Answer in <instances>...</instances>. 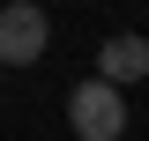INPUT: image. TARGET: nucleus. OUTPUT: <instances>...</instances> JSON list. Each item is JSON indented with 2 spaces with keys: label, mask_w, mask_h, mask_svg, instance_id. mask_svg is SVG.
<instances>
[{
  "label": "nucleus",
  "mask_w": 149,
  "mask_h": 141,
  "mask_svg": "<svg viewBox=\"0 0 149 141\" xmlns=\"http://www.w3.org/2000/svg\"><path fill=\"white\" fill-rule=\"evenodd\" d=\"M67 126H74L82 141H119V134H127V97L90 74V82L67 89Z\"/></svg>",
  "instance_id": "f257e3e1"
},
{
  "label": "nucleus",
  "mask_w": 149,
  "mask_h": 141,
  "mask_svg": "<svg viewBox=\"0 0 149 141\" xmlns=\"http://www.w3.org/2000/svg\"><path fill=\"white\" fill-rule=\"evenodd\" d=\"M45 45H52V15L37 0H8V15H0V59L8 67H37Z\"/></svg>",
  "instance_id": "f03ea898"
},
{
  "label": "nucleus",
  "mask_w": 149,
  "mask_h": 141,
  "mask_svg": "<svg viewBox=\"0 0 149 141\" xmlns=\"http://www.w3.org/2000/svg\"><path fill=\"white\" fill-rule=\"evenodd\" d=\"M142 74H149V37L119 30V37H104V45H97V82L127 89V82H142Z\"/></svg>",
  "instance_id": "7ed1b4c3"
}]
</instances>
